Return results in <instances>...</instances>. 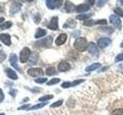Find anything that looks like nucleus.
<instances>
[{
	"instance_id": "obj_1",
	"label": "nucleus",
	"mask_w": 123,
	"mask_h": 115,
	"mask_svg": "<svg viewBox=\"0 0 123 115\" xmlns=\"http://www.w3.org/2000/svg\"><path fill=\"white\" fill-rule=\"evenodd\" d=\"M74 48L79 52H84L88 48V43L86 38H78L74 42Z\"/></svg>"
},
{
	"instance_id": "obj_2",
	"label": "nucleus",
	"mask_w": 123,
	"mask_h": 115,
	"mask_svg": "<svg viewBox=\"0 0 123 115\" xmlns=\"http://www.w3.org/2000/svg\"><path fill=\"white\" fill-rule=\"evenodd\" d=\"M52 37L48 36L43 39L37 41L35 42V47L36 48H49L52 45Z\"/></svg>"
},
{
	"instance_id": "obj_3",
	"label": "nucleus",
	"mask_w": 123,
	"mask_h": 115,
	"mask_svg": "<svg viewBox=\"0 0 123 115\" xmlns=\"http://www.w3.org/2000/svg\"><path fill=\"white\" fill-rule=\"evenodd\" d=\"M31 55V51L29 48H23L21 52H20V56H19V60L22 63H25L27 61L29 60V57Z\"/></svg>"
},
{
	"instance_id": "obj_4",
	"label": "nucleus",
	"mask_w": 123,
	"mask_h": 115,
	"mask_svg": "<svg viewBox=\"0 0 123 115\" xmlns=\"http://www.w3.org/2000/svg\"><path fill=\"white\" fill-rule=\"evenodd\" d=\"M27 73H28L29 75L32 77H39L44 75V71H42V69L38 68H29L28 71H27Z\"/></svg>"
},
{
	"instance_id": "obj_5",
	"label": "nucleus",
	"mask_w": 123,
	"mask_h": 115,
	"mask_svg": "<svg viewBox=\"0 0 123 115\" xmlns=\"http://www.w3.org/2000/svg\"><path fill=\"white\" fill-rule=\"evenodd\" d=\"M88 51L89 52L92 56L98 58L99 55V52H98V49L97 48V46L95 45V43L93 42H90L88 45Z\"/></svg>"
},
{
	"instance_id": "obj_6",
	"label": "nucleus",
	"mask_w": 123,
	"mask_h": 115,
	"mask_svg": "<svg viewBox=\"0 0 123 115\" xmlns=\"http://www.w3.org/2000/svg\"><path fill=\"white\" fill-rule=\"evenodd\" d=\"M109 21H110V22L111 23V24H112L114 26L116 27V28H118L119 29H121V27H122V22H121L120 18H119L117 16V15H110Z\"/></svg>"
},
{
	"instance_id": "obj_7",
	"label": "nucleus",
	"mask_w": 123,
	"mask_h": 115,
	"mask_svg": "<svg viewBox=\"0 0 123 115\" xmlns=\"http://www.w3.org/2000/svg\"><path fill=\"white\" fill-rule=\"evenodd\" d=\"M111 42V40L109 38H105V37H103L99 38L98 41V46L100 48H104L109 46Z\"/></svg>"
},
{
	"instance_id": "obj_8",
	"label": "nucleus",
	"mask_w": 123,
	"mask_h": 115,
	"mask_svg": "<svg viewBox=\"0 0 123 115\" xmlns=\"http://www.w3.org/2000/svg\"><path fill=\"white\" fill-rule=\"evenodd\" d=\"M17 61H18V57H17V55H15V54H14V53H12L11 55H10V57H9V62H10L12 66L15 69H16V70L20 71H21L20 68L18 67Z\"/></svg>"
},
{
	"instance_id": "obj_9",
	"label": "nucleus",
	"mask_w": 123,
	"mask_h": 115,
	"mask_svg": "<svg viewBox=\"0 0 123 115\" xmlns=\"http://www.w3.org/2000/svg\"><path fill=\"white\" fill-rule=\"evenodd\" d=\"M46 6L49 9H54L55 8H59L62 4V1H53V0H47L45 2Z\"/></svg>"
},
{
	"instance_id": "obj_10",
	"label": "nucleus",
	"mask_w": 123,
	"mask_h": 115,
	"mask_svg": "<svg viewBox=\"0 0 123 115\" xmlns=\"http://www.w3.org/2000/svg\"><path fill=\"white\" fill-rule=\"evenodd\" d=\"M71 68V65L66 61H62L61 62L58 64V70L61 72L67 71Z\"/></svg>"
},
{
	"instance_id": "obj_11",
	"label": "nucleus",
	"mask_w": 123,
	"mask_h": 115,
	"mask_svg": "<svg viewBox=\"0 0 123 115\" xmlns=\"http://www.w3.org/2000/svg\"><path fill=\"white\" fill-rule=\"evenodd\" d=\"M58 20H59L58 17H56V16L52 17L51 20H50L49 25H47V27H48L49 29L57 30L58 28H59V25H58Z\"/></svg>"
},
{
	"instance_id": "obj_12",
	"label": "nucleus",
	"mask_w": 123,
	"mask_h": 115,
	"mask_svg": "<svg viewBox=\"0 0 123 115\" xmlns=\"http://www.w3.org/2000/svg\"><path fill=\"white\" fill-rule=\"evenodd\" d=\"M0 41L8 46L11 45V37L9 34H0Z\"/></svg>"
},
{
	"instance_id": "obj_13",
	"label": "nucleus",
	"mask_w": 123,
	"mask_h": 115,
	"mask_svg": "<svg viewBox=\"0 0 123 115\" xmlns=\"http://www.w3.org/2000/svg\"><path fill=\"white\" fill-rule=\"evenodd\" d=\"M67 40V34H61L60 35L57 37L55 39V44L58 46H60L62 45H63Z\"/></svg>"
},
{
	"instance_id": "obj_14",
	"label": "nucleus",
	"mask_w": 123,
	"mask_h": 115,
	"mask_svg": "<svg viewBox=\"0 0 123 115\" xmlns=\"http://www.w3.org/2000/svg\"><path fill=\"white\" fill-rule=\"evenodd\" d=\"M38 53L36 52H33L31 53V55L29 57V64L30 65H34V64H36V62L38 61Z\"/></svg>"
},
{
	"instance_id": "obj_15",
	"label": "nucleus",
	"mask_w": 123,
	"mask_h": 115,
	"mask_svg": "<svg viewBox=\"0 0 123 115\" xmlns=\"http://www.w3.org/2000/svg\"><path fill=\"white\" fill-rule=\"evenodd\" d=\"M90 6L88 4H82V5H79L78 6L75 7V12H84L88 10H89Z\"/></svg>"
},
{
	"instance_id": "obj_16",
	"label": "nucleus",
	"mask_w": 123,
	"mask_h": 115,
	"mask_svg": "<svg viewBox=\"0 0 123 115\" xmlns=\"http://www.w3.org/2000/svg\"><path fill=\"white\" fill-rule=\"evenodd\" d=\"M65 9L67 12H72L73 11H75V7L72 2L66 1L65 2Z\"/></svg>"
},
{
	"instance_id": "obj_17",
	"label": "nucleus",
	"mask_w": 123,
	"mask_h": 115,
	"mask_svg": "<svg viewBox=\"0 0 123 115\" xmlns=\"http://www.w3.org/2000/svg\"><path fill=\"white\" fill-rule=\"evenodd\" d=\"M6 71L7 73V76L9 77V78L12 79V80H16L18 78V76L12 69L11 68H6Z\"/></svg>"
},
{
	"instance_id": "obj_18",
	"label": "nucleus",
	"mask_w": 123,
	"mask_h": 115,
	"mask_svg": "<svg viewBox=\"0 0 123 115\" xmlns=\"http://www.w3.org/2000/svg\"><path fill=\"white\" fill-rule=\"evenodd\" d=\"M100 66H101L100 63H94V64L89 65V66H88L86 68V71H88V72H89V71H95V70H96V69H98V68H100Z\"/></svg>"
},
{
	"instance_id": "obj_19",
	"label": "nucleus",
	"mask_w": 123,
	"mask_h": 115,
	"mask_svg": "<svg viewBox=\"0 0 123 115\" xmlns=\"http://www.w3.org/2000/svg\"><path fill=\"white\" fill-rule=\"evenodd\" d=\"M21 8V4H18V3H14L12 6L11 7V9H10V14H14L15 12H17L18 11H19Z\"/></svg>"
},
{
	"instance_id": "obj_20",
	"label": "nucleus",
	"mask_w": 123,
	"mask_h": 115,
	"mask_svg": "<svg viewBox=\"0 0 123 115\" xmlns=\"http://www.w3.org/2000/svg\"><path fill=\"white\" fill-rule=\"evenodd\" d=\"M46 34V31L42 29H38L36 32V34H35V38H39L41 37H43L44 35H45Z\"/></svg>"
},
{
	"instance_id": "obj_21",
	"label": "nucleus",
	"mask_w": 123,
	"mask_h": 115,
	"mask_svg": "<svg viewBox=\"0 0 123 115\" xmlns=\"http://www.w3.org/2000/svg\"><path fill=\"white\" fill-rule=\"evenodd\" d=\"M12 25V23L10 21H7V22H3L2 25H0V29L4 30V29H9Z\"/></svg>"
},
{
	"instance_id": "obj_22",
	"label": "nucleus",
	"mask_w": 123,
	"mask_h": 115,
	"mask_svg": "<svg viewBox=\"0 0 123 115\" xmlns=\"http://www.w3.org/2000/svg\"><path fill=\"white\" fill-rule=\"evenodd\" d=\"M76 25V22H74L72 19H69V20L65 23V25H64V28H71L73 29L75 28V26Z\"/></svg>"
},
{
	"instance_id": "obj_23",
	"label": "nucleus",
	"mask_w": 123,
	"mask_h": 115,
	"mask_svg": "<svg viewBox=\"0 0 123 115\" xmlns=\"http://www.w3.org/2000/svg\"><path fill=\"white\" fill-rule=\"evenodd\" d=\"M45 73L48 76H52V75L55 74V69L54 67H49V68H46Z\"/></svg>"
},
{
	"instance_id": "obj_24",
	"label": "nucleus",
	"mask_w": 123,
	"mask_h": 115,
	"mask_svg": "<svg viewBox=\"0 0 123 115\" xmlns=\"http://www.w3.org/2000/svg\"><path fill=\"white\" fill-rule=\"evenodd\" d=\"M48 104V102H45V103H41V104H36V105H34L32 107H29L28 109L29 110H37V109H39V108H42V107H43L44 106H45L46 104Z\"/></svg>"
},
{
	"instance_id": "obj_25",
	"label": "nucleus",
	"mask_w": 123,
	"mask_h": 115,
	"mask_svg": "<svg viewBox=\"0 0 123 115\" xmlns=\"http://www.w3.org/2000/svg\"><path fill=\"white\" fill-rule=\"evenodd\" d=\"M92 13L89 14H83V15H79L76 17L77 19H79V20H86V19L88 18L90 16H92Z\"/></svg>"
},
{
	"instance_id": "obj_26",
	"label": "nucleus",
	"mask_w": 123,
	"mask_h": 115,
	"mask_svg": "<svg viewBox=\"0 0 123 115\" xmlns=\"http://www.w3.org/2000/svg\"><path fill=\"white\" fill-rule=\"evenodd\" d=\"M111 115H123V108H116L112 111Z\"/></svg>"
},
{
	"instance_id": "obj_27",
	"label": "nucleus",
	"mask_w": 123,
	"mask_h": 115,
	"mask_svg": "<svg viewBox=\"0 0 123 115\" xmlns=\"http://www.w3.org/2000/svg\"><path fill=\"white\" fill-rule=\"evenodd\" d=\"M114 12L115 14H117L118 15H119V16L123 17V9H121V8H119V7L115 8L114 9Z\"/></svg>"
},
{
	"instance_id": "obj_28",
	"label": "nucleus",
	"mask_w": 123,
	"mask_h": 115,
	"mask_svg": "<svg viewBox=\"0 0 123 115\" xmlns=\"http://www.w3.org/2000/svg\"><path fill=\"white\" fill-rule=\"evenodd\" d=\"M52 98H53V95H45V96H43V97H41L39 99H38V101H48V100H50Z\"/></svg>"
},
{
	"instance_id": "obj_29",
	"label": "nucleus",
	"mask_w": 123,
	"mask_h": 115,
	"mask_svg": "<svg viewBox=\"0 0 123 115\" xmlns=\"http://www.w3.org/2000/svg\"><path fill=\"white\" fill-rule=\"evenodd\" d=\"M60 81V79L59 78H53L52 80H50L47 83L48 85H53V84H55L57 83H59Z\"/></svg>"
},
{
	"instance_id": "obj_30",
	"label": "nucleus",
	"mask_w": 123,
	"mask_h": 115,
	"mask_svg": "<svg viewBox=\"0 0 123 115\" xmlns=\"http://www.w3.org/2000/svg\"><path fill=\"white\" fill-rule=\"evenodd\" d=\"M62 103H63V101H56V102H55V103H53L50 106V107H60L62 104Z\"/></svg>"
},
{
	"instance_id": "obj_31",
	"label": "nucleus",
	"mask_w": 123,
	"mask_h": 115,
	"mask_svg": "<svg viewBox=\"0 0 123 115\" xmlns=\"http://www.w3.org/2000/svg\"><path fill=\"white\" fill-rule=\"evenodd\" d=\"M35 81L38 84H43L45 82L47 81V78H37L35 80Z\"/></svg>"
},
{
	"instance_id": "obj_32",
	"label": "nucleus",
	"mask_w": 123,
	"mask_h": 115,
	"mask_svg": "<svg viewBox=\"0 0 123 115\" xmlns=\"http://www.w3.org/2000/svg\"><path fill=\"white\" fill-rule=\"evenodd\" d=\"M122 60H123V53H120V54H118L116 57H115V62H118V61H121Z\"/></svg>"
},
{
	"instance_id": "obj_33",
	"label": "nucleus",
	"mask_w": 123,
	"mask_h": 115,
	"mask_svg": "<svg viewBox=\"0 0 123 115\" xmlns=\"http://www.w3.org/2000/svg\"><path fill=\"white\" fill-rule=\"evenodd\" d=\"M6 58V55L3 51H0V62L2 61Z\"/></svg>"
},
{
	"instance_id": "obj_34",
	"label": "nucleus",
	"mask_w": 123,
	"mask_h": 115,
	"mask_svg": "<svg viewBox=\"0 0 123 115\" xmlns=\"http://www.w3.org/2000/svg\"><path fill=\"white\" fill-rule=\"evenodd\" d=\"M84 79H79V80H74L72 83V86H75V85H78L80 83H82L84 81Z\"/></svg>"
},
{
	"instance_id": "obj_35",
	"label": "nucleus",
	"mask_w": 123,
	"mask_h": 115,
	"mask_svg": "<svg viewBox=\"0 0 123 115\" xmlns=\"http://www.w3.org/2000/svg\"><path fill=\"white\" fill-rule=\"evenodd\" d=\"M70 86H72V83H71V82H68V81L64 82L63 84H62V87H64V88H67V87H69Z\"/></svg>"
},
{
	"instance_id": "obj_36",
	"label": "nucleus",
	"mask_w": 123,
	"mask_h": 115,
	"mask_svg": "<svg viewBox=\"0 0 123 115\" xmlns=\"http://www.w3.org/2000/svg\"><path fill=\"white\" fill-rule=\"evenodd\" d=\"M4 99V94L2 91V89H0V102H2Z\"/></svg>"
},
{
	"instance_id": "obj_37",
	"label": "nucleus",
	"mask_w": 123,
	"mask_h": 115,
	"mask_svg": "<svg viewBox=\"0 0 123 115\" xmlns=\"http://www.w3.org/2000/svg\"><path fill=\"white\" fill-rule=\"evenodd\" d=\"M40 16L39 15H37V16H36L35 17V18H34V20H35V22L36 23H39V22H40Z\"/></svg>"
},
{
	"instance_id": "obj_38",
	"label": "nucleus",
	"mask_w": 123,
	"mask_h": 115,
	"mask_svg": "<svg viewBox=\"0 0 123 115\" xmlns=\"http://www.w3.org/2000/svg\"><path fill=\"white\" fill-rule=\"evenodd\" d=\"M29 107V104H26V105H24V106H22V107H18V110H23V109H25L26 107Z\"/></svg>"
},
{
	"instance_id": "obj_39",
	"label": "nucleus",
	"mask_w": 123,
	"mask_h": 115,
	"mask_svg": "<svg viewBox=\"0 0 123 115\" xmlns=\"http://www.w3.org/2000/svg\"><path fill=\"white\" fill-rule=\"evenodd\" d=\"M118 69L120 70L121 71H123V63H122L121 64L118 65Z\"/></svg>"
},
{
	"instance_id": "obj_40",
	"label": "nucleus",
	"mask_w": 123,
	"mask_h": 115,
	"mask_svg": "<svg viewBox=\"0 0 123 115\" xmlns=\"http://www.w3.org/2000/svg\"><path fill=\"white\" fill-rule=\"evenodd\" d=\"M4 20H5V19H4V18H0V23L4 22Z\"/></svg>"
},
{
	"instance_id": "obj_41",
	"label": "nucleus",
	"mask_w": 123,
	"mask_h": 115,
	"mask_svg": "<svg viewBox=\"0 0 123 115\" xmlns=\"http://www.w3.org/2000/svg\"><path fill=\"white\" fill-rule=\"evenodd\" d=\"M120 46H121V48H123V42H122L121 45H120Z\"/></svg>"
},
{
	"instance_id": "obj_42",
	"label": "nucleus",
	"mask_w": 123,
	"mask_h": 115,
	"mask_svg": "<svg viewBox=\"0 0 123 115\" xmlns=\"http://www.w3.org/2000/svg\"><path fill=\"white\" fill-rule=\"evenodd\" d=\"M120 2H122V5H123V1H120Z\"/></svg>"
},
{
	"instance_id": "obj_43",
	"label": "nucleus",
	"mask_w": 123,
	"mask_h": 115,
	"mask_svg": "<svg viewBox=\"0 0 123 115\" xmlns=\"http://www.w3.org/2000/svg\"><path fill=\"white\" fill-rule=\"evenodd\" d=\"M0 12H1V9H0Z\"/></svg>"
},
{
	"instance_id": "obj_44",
	"label": "nucleus",
	"mask_w": 123,
	"mask_h": 115,
	"mask_svg": "<svg viewBox=\"0 0 123 115\" xmlns=\"http://www.w3.org/2000/svg\"><path fill=\"white\" fill-rule=\"evenodd\" d=\"M0 46H1V45H0Z\"/></svg>"
}]
</instances>
